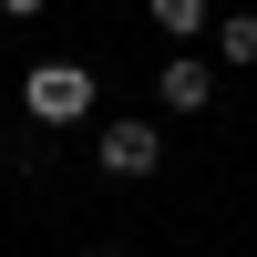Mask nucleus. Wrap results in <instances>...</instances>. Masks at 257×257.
I'll return each mask as SVG.
<instances>
[{"instance_id": "nucleus-3", "label": "nucleus", "mask_w": 257, "mask_h": 257, "mask_svg": "<svg viewBox=\"0 0 257 257\" xmlns=\"http://www.w3.org/2000/svg\"><path fill=\"white\" fill-rule=\"evenodd\" d=\"M155 103H165V113H206V103H216V62H206V52L155 62Z\"/></svg>"}, {"instance_id": "nucleus-5", "label": "nucleus", "mask_w": 257, "mask_h": 257, "mask_svg": "<svg viewBox=\"0 0 257 257\" xmlns=\"http://www.w3.org/2000/svg\"><path fill=\"white\" fill-rule=\"evenodd\" d=\"M216 62H257V11H226L216 21Z\"/></svg>"}, {"instance_id": "nucleus-4", "label": "nucleus", "mask_w": 257, "mask_h": 257, "mask_svg": "<svg viewBox=\"0 0 257 257\" xmlns=\"http://www.w3.org/2000/svg\"><path fill=\"white\" fill-rule=\"evenodd\" d=\"M144 21H155L175 52H196V31H216V0H144Z\"/></svg>"}, {"instance_id": "nucleus-6", "label": "nucleus", "mask_w": 257, "mask_h": 257, "mask_svg": "<svg viewBox=\"0 0 257 257\" xmlns=\"http://www.w3.org/2000/svg\"><path fill=\"white\" fill-rule=\"evenodd\" d=\"M0 11H11V21H41V11H52V0H0Z\"/></svg>"}, {"instance_id": "nucleus-1", "label": "nucleus", "mask_w": 257, "mask_h": 257, "mask_svg": "<svg viewBox=\"0 0 257 257\" xmlns=\"http://www.w3.org/2000/svg\"><path fill=\"white\" fill-rule=\"evenodd\" d=\"M93 62H31L21 72V113L41 123V134H62V123H93Z\"/></svg>"}, {"instance_id": "nucleus-7", "label": "nucleus", "mask_w": 257, "mask_h": 257, "mask_svg": "<svg viewBox=\"0 0 257 257\" xmlns=\"http://www.w3.org/2000/svg\"><path fill=\"white\" fill-rule=\"evenodd\" d=\"M93 257H134V247H93Z\"/></svg>"}, {"instance_id": "nucleus-2", "label": "nucleus", "mask_w": 257, "mask_h": 257, "mask_svg": "<svg viewBox=\"0 0 257 257\" xmlns=\"http://www.w3.org/2000/svg\"><path fill=\"white\" fill-rule=\"evenodd\" d=\"M93 165H103L113 185H144V175L165 165V123H155V113H113V123H93Z\"/></svg>"}]
</instances>
